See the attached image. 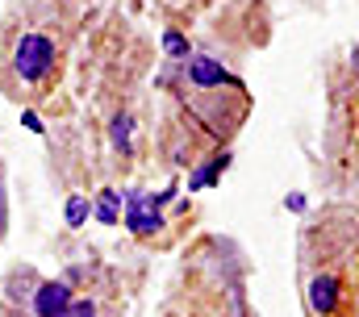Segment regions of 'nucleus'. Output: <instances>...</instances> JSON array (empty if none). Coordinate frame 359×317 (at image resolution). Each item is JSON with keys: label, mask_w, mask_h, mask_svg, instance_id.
<instances>
[{"label": "nucleus", "mask_w": 359, "mask_h": 317, "mask_svg": "<svg viewBox=\"0 0 359 317\" xmlns=\"http://www.w3.org/2000/svg\"><path fill=\"white\" fill-rule=\"evenodd\" d=\"M55 67V42L46 34H25L13 46V72L21 76V83H38Z\"/></svg>", "instance_id": "obj_1"}, {"label": "nucleus", "mask_w": 359, "mask_h": 317, "mask_svg": "<svg viewBox=\"0 0 359 317\" xmlns=\"http://www.w3.org/2000/svg\"><path fill=\"white\" fill-rule=\"evenodd\" d=\"M34 309H38V317H67V309H72V288H67L63 280H46V284H38Z\"/></svg>", "instance_id": "obj_2"}, {"label": "nucleus", "mask_w": 359, "mask_h": 317, "mask_svg": "<svg viewBox=\"0 0 359 317\" xmlns=\"http://www.w3.org/2000/svg\"><path fill=\"white\" fill-rule=\"evenodd\" d=\"M309 305H313V313H334L339 309V284H334V276H322V280L309 284Z\"/></svg>", "instance_id": "obj_3"}, {"label": "nucleus", "mask_w": 359, "mask_h": 317, "mask_svg": "<svg viewBox=\"0 0 359 317\" xmlns=\"http://www.w3.org/2000/svg\"><path fill=\"white\" fill-rule=\"evenodd\" d=\"M67 317H96V309H92V301H72Z\"/></svg>", "instance_id": "obj_4"}, {"label": "nucleus", "mask_w": 359, "mask_h": 317, "mask_svg": "<svg viewBox=\"0 0 359 317\" xmlns=\"http://www.w3.org/2000/svg\"><path fill=\"white\" fill-rule=\"evenodd\" d=\"M67 222H72V226L84 222V201H72V205H67Z\"/></svg>", "instance_id": "obj_5"}]
</instances>
